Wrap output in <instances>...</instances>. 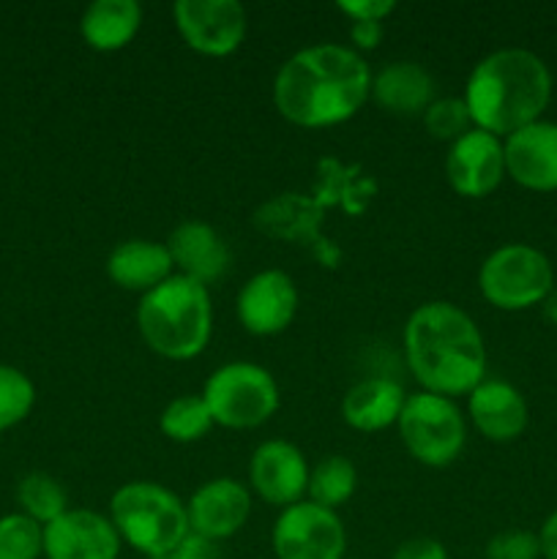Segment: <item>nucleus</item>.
<instances>
[{"label":"nucleus","mask_w":557,"mask_h":559,"mask_svg":"<svg viewBox=\"0 0 557 559\" xmlns=\"http://www.w3.org/2000/svg\"><path fill=\"white\" fill-rule=\"evenodd\" d=\"M371 93L369 63L342 44H315L284 60L273 80V104L304 129L353 118Z\"/></svg>","instance_id":"f257e3e1"},{"label":"nucleus","mask_w":557,"mask_h":559,"mask_svg":"<svg viewBox=\"0 0 557 559\" xmlns=\"http://www.w3.org/2000/svg\"><path fill=\"white\" fill-rule=\"evenodd\" d=\"M404 353L410 371L429 393L470 396L484 382V336L473 317L448 300H431L410 314Z\"/></svg>","instance_id":"f03ea898"},{"label":"nucleus","mask_w":557,"mask_h":559,"mask_svg":"<svg viewBox=\"0 0 557 559\" xmlns=\"http://www.w3.org/2000/svg\"><path fill=\"white\" fill-rule=\"evenodd\" d=\"M549 98V69L538 55L519 47L486 55L470 71L464 87V104L475 129H484L495 136H511L513 131L541 120Z\"/></svg>","instance_id":"7ed1b4c3"},{"label":"nucleus","mask_w":557,"mask_h":559,"mask_svg":"<svg viewBox=\"0 0 557 559\" xmlns=\"http://www.w3.org/2000/svg\"><path fill=\"white\" fill-rule=\"evenodd\" d=\"M137 325L156 355L191 360L208 347L213 331V306L205 284L173 273L167 282L142 295Z\"/></svg>","instance_id":"20e7f679"},{"label":"nucleus","mask_w":557,"mask_h":559,"mask_svg":"<svg viewBox=\"0 0 557 559\" xmlns=\"http://www.w3.org/2000/svg\"><path fill=\"white\" fill-rule=\"evenodd\" d=\"M109 513L120 540L147 559L167 555L191 533L186 502L167 486L151 480L120 486L109 502Z\"/></svg>","instance_id":"39448f33"},{"label":"nucleus","mask_w":557,"mask_h":559,"mask_svg":"<svg viewBox=\"0 0 557 559\" xmlns=\"http://www.w3.org/2000/svg\"><path fill=\"white\" fill-rule=\"evenodd\" d=\"M213 424L224 429H257L278 409V385L268 369L246 360L224 364L202 388Z\"/></svg>","instance_id":"423d86ee"},{"label":"nucleus","mask_w":557,"mask_h":559,"mask_svg":"<svg viewBox=\"0 0 557 559\" xmlns=\"http://www.w3.org/2000/svg\"><path fill=\"white\" fill-rule=\"evenodd\" d=\"M396 424L410 456L426 467H448L457 462L467 437L453 399L429 391L407 396Z\"/></svg>","instance_id":"0eeeda50"},{"label":"nucleus","mask_w":557,"mask_h":559,"mask_svg":"<svg viewBox=\"0 0 557 559\" xmlns=\"http://www.w3.org/2000/svg\"><path fill=\"white\" fill-rule=\"evenodd\" d=\"M555 273L538 249L524 243H508L491 251L478 271L481 295L502 311L530 309L544 304L552 293Z\"/></svg>","instance_id":"6e6552de"},{"label":"nucleus","mask_w":557,"mask_h":559,"mask_svg":"<svg viewBox=\"0 0 557 559\" xmlns=\"http://www.w3.org/2000/svg\"><path fill=\"white\" fill-rule=\"evenodd\" d=\"M251 222L268 238L309 249L320 265L336 267L342 260V249L322 233L325 211L311 197L298 194V191H284V194L271 197L257 207Z\"/></svg>","instance_id":"1a4fd4ad"},{"label":"nucleus","mask_w":557,"mask_h":559,"mask_svg":"<svg viewBox=\"0 0 557 559\" xmlns=\"http://www.w3.org/2000/svg\"><path fill=\"white\" fill-rule=\"evenodd\" d=\"M273 555L278 559H344L347 533L336 511L295 502L273 524Z\"/></svg>","instance_id":"9d476101"},{"label":"nucleus","mask_w":557,"mask_h":559,"mask_svg":"<svg viewBox=\"0 0 557 559\" xmlns=\"http://www.w3.org/2000/svg\"><path fill=\"white\" fill-rule=\"evenodd\" d=\"M173 14L183 41L208 58L233 55L246 36V9L238 0H178Z\"/></svg>","instance_id":"9b49d317"},{"label":"nucleus","mask_w":557,"mask_h":559,"mask_svg":"<svg viewBox=\"0 0 557 559\" xmlns=\"http://www.w3.org/2000/svg\"><path fill=\"white\" fill-rule=\"evenodd\" d=\"M448 183L462 197H486L506 175V153L500 136L484 129H470L451 142L446 156Z\"/></svg>","instance_id":"f8f14e48"},{"label":"nucleus","mask_w":557,"mask_h":559,"mask_svg":"<svg viewBox=\"0 0 557 559\" xmlns=\"http://www.w3.org/2000/svg\"><path fill=\"white\" fill-rule=\"evenodd\" d=\"M298 314V287L284 271H260L240 287L238 320L251 336H276Z\"/></svg>","instance_id":"ddd939ff"},{"label":"nucleus","mask_w":557,"mask_h":559,"mask_svg":"<svg viewBox=\"0 0 557 559\" xmlns=\"http://www.w3.org/2000/svg\"><path fill=\"white\" fill-rule=\"evenodd\" d=\"M309 464L300 448L287 440H268L251 453L249 480L268 506L289 508L309 489Z\"/></svg>","instance_id":"4468645a"},{"label":"nucleus","mask_w":557,"mask_h":559,"mask_svg":"<svg viewBox=\"0 0 557 559\" xmlns=\"http://www.w3.org/2000/svg\"><path fill=\"white\" fill-rule=\"evenodd\" d=\"M47 559H118L120 535L96 511H66L44 527Z\"/></svg>","instance_id":"2eb2a0df"},{"label":"nucleus","mask_w":557,"mask_h":559,"mask_svg":"<svg viewBox=\"0 0 557 559\" xmlns=\"http://www.w3.org/2000/svg\"><path fill=\"white\" fill-rule=\"evenodd\" d=\"M506 173L533 191H557V123L535 120L502 145Z\"/></svg>","instance_id":"dca6fc26"},{"label":"nucleus","mask_w":557,"mask_h":559,"mask_svg":"<svg viewBox=\"0 0 557 559\" xmlns=\"http://www.w3.org/2000/svg\"><path fill=\"white\" fill-rule=\"evenodd\" d=\"M191 533L208 540H222L238 533L251 513V497L238 480L216 478L202 484L191 495L189 506Z\"/></svg>","instance_id":"f3484780"},{"label":"nucleus","mask_w":557,"mask_h":559,"mask_svg":"<svg viewBox=\"0 0 557 559\" xmlns=\"http://www.w3.org/2000/svg\"><path fill=\"white\" fill-rule=\"evenodd\" d=\"M169 257L180 267V276H189L200 284H213L227 273L229 267V246L222 235L205 222H180L169 233L167 240Z\"/></svg>","instance_id":"a211bd4d"},{"label":"nucleus","mask_w":557,"mask_h":559,"mask_svg":"<svg viewBox=\"0 0 557 559\" xmlns=\"http://www.w3.org/2000/svg\"><path fill=\"white\" fill-rule=\"evenodd\" d=\"M467 407L475 429L491 442L517 440L528 426V404H524L522 393L508 382H481L470 393Z\"/></svg>","instance_id":"6ab92c4d"},{"label":"nucleus","mask_w":557,"mask_h":559,"mask_svg":"<svg viewBox=\"0 0 557 559\" xmlns=\"http://www.w3.org/2000/svg\"><path fill=\"white\" fill-rule=\"evenodd\" d=\"M377 189H380V183L360 164H344L336 156H325L317 162L309 197L322 211L342 207L347 216H360L375 200Z\"/></svg>","instance_id":"aec40b11"},{"label":"nucleus","mask_w":557,"mask_h":559,"mask_svg":"<svg viewBox=\"0 0 557 559\" xmlns=\"http://www.w3.org/2000/svg\"><path fill=\"white\" fill-rule=\"evenodd\" d=\"M173 257H169L167 243H153V240H126L115 246L107 260V276L118 287L131 289V293H151L162 282L173 276Z\"/></svg>","instance_id":"412c9836"},{"label":"nucleus","mask_w":557,"mask_h":559,"mask_svg":"<svg viewBox=\"0 0 557 559\" xmlns=\"http://www.w3.org/2000/svg\"><path fill=\"white\" fill-rule=\"evenodd\" d=\"M371 96L388 112L424 115L435 102V80L415 60H393L371 76Z\"/></svg>","instance_id":"4be33fe9"},{"label":"nucleus","mask_w":557,"mask_h":559,"mask_svg":"<svg viewBox=\"0 0 557 559\" xmlns=\"http://www.w3.org/2000/svg\"><path fill=\"white\" fill-rule=\"evenodd\" d=\"M404 402L407 396L399 382L388 377H369L349 388L342 402V418L358 431H380L396 424Z\"/></svg>","instance_id":"5701e85b"},{"label":"nucleus","mask_w":557,"mask_h":559,"mask_svg":"<svg viewBox=\"0 0 557 559\" xmlns=\"http://www.w3.org/2000/svg\"><path fill=\"white\" fill-rule=\"evenodd\" d=\"M142 9L137 0H93L80 20L82 38L98 52L123 49L137 36Z\"/></svg>","instance_id":"b1692460"},{"label":"nucleus","mask_w":557,"mask_h":559,"mask_svg":"<svg viewBox=\"0 0 557 559\" xmlns=\"http://www.w3.org/2000/svg\"><path fill=\"white\" fill-rule=\"evenodd\" d=\"M355 486H358L355 464L344 456H328L309 473V489L306 491H309L315 506L336 511L353 497Z\"/></svg>","instance_id":"393cba45"},{"label":"nucleus","mask_w":557,"mask_h":559,"mask_svg":"<svg viewBox=\"0 0 557 559\" xmlns=\"http://www.w3.org/2000/svg\"><path fill=\"white\" fill-rule=\"evenodd\" d=\"M213 426V415L202 396H178L164 407L158 429L173 442H197Z\"/></svg>","instance_id":"a878e982"},{"label":"nucleus","mask_w":557,"mask_h":559,"mask_svg":"<svg viewBox=\"0 0 557 559\" xmlns=\"http://www.w3.org/2000/svg\"><path fill=\"white\" fill-rule=\"evenodd\" d=\"M16 500H20V506L25 508V516H31L33 522L44 524V527L66 513L63 486L47 473L25 475L20 489H16Z\"/></svg>","instance_id":"bb28decb"},{"label":"nucleus","mask_w":557,"mask_h":559,"mask_svg":"<svg viewBox=\"0 0 557 559\" xmlns=\"http://www.w3.org/2000/svg\"><path fill=\"white\" fill-rule=\"evenodd\" d=\"M44 551V530L25 513L0 519V559H38Z\"/></svg>","instance_id":"cd10ccee"},{"label":"nucleus","mask_w":557,"mask_h":559,"mask_svg":"<svg viewBox=\"0 0 557 559\" xmlns=\"http://www.w3.org/2000/svg\"><path fill=\"white\" fill-rule=\"evenodd\" d=\"M36 402V388L14 366H0V431L27 418Z\"/></svg>","instance_id":"c85d7f7f"},{"label":"nucleus","mask_w":557,"mask_h":559,"mask_svg":"<svg viewBox=\"0 0 557 559\" xmlns=\"http://www.w3.org/2000/svg\"><path fill=\"white\" fill-rule=\"evenodd\" d=\"M426 131L437 140H459L462 134H467L470 123V109L464 104V98H437L426 107L424 112Z\"/></svg>","instance_id":"c756f323"},{"label":"nucleus","mask_w":557,"mask_h":559,"mask_svg":"<svg viewBox=\"0 0 557 559\" xmlns=\"http://www.w3.org/2000/svg\"><path fill=\"white\" fill-rule=\"evenodd\" d=\"M541 540L528 530H508L486 544V559H538Z\"/></svg>","instance_id":"7c9ffc66"},{"label":"nucleus","mask_w":557,"mask_h":559,"mask_svg":"<svg viewBox=\"0 0 557 559\" xmlns=\"http://www.w3.org/2000/svg\"><path fill=\"white\" fill-rule=\"evenodd\" d=\"M336 9L353 22H382L396 3L393 0H339Z\"/></svg>","instance_id":"2f4dec72"},{"label":"nucleus","mask_w":557,"mask_h":559,"mask_svg":"<svg viewBox=\"0 0 557 559\" xmlns=\"http://www.w3.org/2000/svg\"><path fill=\"white\" fill-rule=\"evenodd\" d=\"M151 559H222V551H218L216 540H208L202 535L189 533L173 551Z\"/></svg>","instance_id":"473e14b6"},{"label":"nucleus","mask_w":557,"mask_h":559,"mask_svg":"<svg viewBox=\"0 0 557 559\" xmlns=\"http://www.w3.org/2000/svg\"><path fill=\"white\" fill-rule=\"evenodd\" d=\"M391 559H448V551L435 538H413L404 540Z\"/></svg>","instance_id":"72a5a7b5"},{"label":"nucleus","mask_w":557,"mask_h":559,"mask_svg":"<svg viewBox=\"0 0 557 559\" xmlns=\"http://www.w3.org/2000/svg\"><path fill=\"white\" fill-rule=\"evenodd\" d=\"M382 33H386L382 22H353V27H349V38L360 49H375L382 41Z\"/></svg>","instance_id":"f704fd0d"},{"label":"nucleus","mask_w":557,"mask_h":559,"mask_svg":"<svg viewBox=\"0 0 557 559\" xmlns=\"http://www.w3.org/2000/svg\"><path fill=\"white\" fill-rule=\"evenodd\" d=\"M538 540H541V557L557 559V511L544 522Z\"/></svg>","instance_id":"c9c22d12"},{"label":"nucleus","mask_w":557,"mask_h":559,"mask_svg":"<svg viewBox=\"0 0 557 559\" xmlns=\"http://www.w3.org/2000/svg\"><path fill=\"white\" fill-rule=\"evenodd\" d=\"M544 317L552 322V325H557V289H552V293L546 295Z\"/></svg>","instance_id":"e433bc0d"}]
</instances>
